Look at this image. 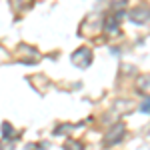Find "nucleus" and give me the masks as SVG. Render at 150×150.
<instances>
[{
    "label": "nucleus",
    "mask_w": 150,
    "mask_h": 150,
    "mask_svg": "<svg viewBox=\"0 0 150 150\" xmlns=\"http://www.w3.org/2000/svg\"><path fill=\"white\" fill-rule=\"evenodd\" d=\"M72 64L78 68H88L92 64V50L90 48H78L76 52H72Z\"/></svg>",
    "instance_id": "f03ea898"
},
{
    "label": "nucleus",
    "mask_w": 150,
    "mask_h": 150,
    "mask_svg": "<svg viewBox=\"0 0 150 150\" xmlns=\"http://www.w3.org/2000/svg\"><path fill=\"white\" fill-rule=\"evenodd\" d=\"M124 136H126V126L122 124V122H116V124H112V126L108 128V132H106V136H104V146L108 148V146H114V144H118V142H122L124 140Z\"/></svg>",
    "instance_id": "f257e3e1"
},
{
    "label": "nucleus",
    "mask_w": 150,
    "mask_h": 150,
    "mask_svg": "<svg viewBox=\"0 0 150 150\" xmlns=\"http://www.w3.org/2000/svg\"><path fill=\"white\" fill-rule=\"evenodd\" d=\"M62 148L64 150H84V144H82L80 140H66Z\"/></svg>",
    "instance_id": "39448f33"
},
{
    "label": "nucleus",
    "mask_w": 150,
    "mask_h": 150,
    "mask_svg": "<svg viewBox=\"0 0 150 150\" xmlns=\"http://www.w3.org/2000/svg\"><path fill=\"white\" fill-rule=\"evenodd\" d=\"M124 16V10L122 12H116V14H110L106 20H104V32L110 36H116L120 32V18Z\"/></svg>",
    "instance_id": "7ed1b4c3"
},
{
    "label": "nucleus",
    "mask_w": 150,
    "mask_h": 150,
    "mask_svg": "<svg viewBox=\"0 0 150 150\" xmlns=\"http://www.w3.org/2000/svg\"><path fill=\"white\" fill-rule=\"evenodd\" d=\"M140 112H144V114H150V98H146L144 102L140 104Z\"/></svg>",
    "instance_id": "1a4fd4ad"
},
{
    "label": "nucleus",
    "mask_w": 150,
    "mask_h": 150,
    "mask_svg": "<svg viewBox=\"0 0 150 150\" xmlns=\"http://www.w3.org/2000/svg\"><path fill=\"white\" fill-rule=\"evenodd\" d=\"M128 0H110V8L114 12H122L124 10V6H126Z\"/></svg>",
    "instance_id": "0eeeda50"
},
{
    "label": "nucleus",
    "mask_w": 150,
    "mask_h": 150,
    "mask_svg": "<svg viewBox=\"0 0 150 150\" xmlns=\"http://www.w3.org/2000/svg\"><path fill=\"white\" fill-rule=\"evenodd\" d=\"M128 18L134 24H146L150 20V6H136L128 12Z\"/></svg>",
    "instance_id": "20e7f679"
},
{
    "label": "nucleus",
    "mask_w": 150,
    "mask_h": 150,
    "mask_svg": "<svg viewBox=\"0 0 150 150\" xmlns=\"http://www.w3.org/2000/svg\"><path fill=\"white\" fill-rule=\"evenodd\" d=\"M16 132H14V128H12L10 122H2V136L4 138H12Z\"/></svg>",
    "instance_id": "423d86ee"
},
{
    "label": "nucleus",
    "mask_w": 150,
    "mask_h": 150,
    "mask_svg": "<svg viewBox=\"0 0 150 150\" xmlns=\"http://www.w3.org/2000/svg\"><path fill=\"white\" fill-rule=\"evenodd\" d=\"M0 150H14V140L12 138H2L0 140Z\"/></svg>",
    "instance_id": "6e6552de"
}]
</instances>
